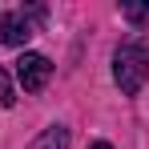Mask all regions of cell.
<instances>
[{"instance_id": "6da1fadb", "label": "cell", "mask_w": 149, "mask_h": 149, "mask_svg": "<svg viewBox=\"0 0 149 149\" xmlns=\"http://www.w3.org/2000/svg\"><path fill=\"white\" fill-rule=\"evenodd\" d=\"M113 77L121 85L125 97H137L149 81V45L145 40H121V49L113 52Z\"/></svg>"}, {"instance_id": "7a4b0ae2", "label": "cell", "mask_w": 149, "mask_h": 149, "mask_svg": "<svg viewBox=\"0 0 149 149\" xmlns=\"http://www.w3.org/2000/svg\"><path fill=\"white\" fill-rule=\"evenodd\" d=\"M45 16V8L40 4H32V8H16V12H0V45H8V49H24L28 40H32V32L36 24L32 20H40Z\"/></svg>"}, {"instance_id": "3957f363", "label": "cell", "mask_w": 149, "mask_h": 149, "mask_svg": "<svg viewBox=\"0 0 149 149\" xmlns=\"http://www.w3.org/2000/svg\"><path fill=\"white\" fill-rule=\"evenodd\" d=\"M49 77H52V61L49 56H40V52H20V61H16V81H20L24 93H40V89L49 85Z\"/></svg>"}, {"instance_id": "277c9868", "label": "cell", "mask_w": 149, "mask_h": 149, "mask_svg": "<svg viewBox=\"0 0 149 149\" xmlns=\"http://www.w3.org/2000/svg\"><path fill=\"white\" fill-rule=\"evenodd\" d=\"M28 149H69V129H65V125H49Z\"/></svg>"}, {"instance_id": "5b68a950", "label": "cell", "mask_w": 149, "mask_h": 149, "mask_svg": "<svg viewBox=\"0 0 149 149\" xmlns=\"http://www.w3.org/2000/svg\"><path fill=\"white\" fill-rule=\"evenodd\" d=\"M121 20L133 28H149V4H121Z\"/></svg>"}, {"instance_id": "8992f818", "label": "cell", "mask_w": 149, "mask_h": 149, "mask_svg": "<svg viewBox=\"0 0 149 149\" xmlns=\"http://www.w3.org/2000/svg\"><path fill=\"white\" fill-rule=\"evenodd\" d=\"M0 105H4V109H12V105H16V89H12L8 69H0Z\"/></svg>"}, {"instance_id": "52a82bcc", "label": "cell", "mask_w": 149, "mask_h": 149, "mask_svg": "<svg viewBox=\"0 0 149 149\" xmlns=\"http://www.w3.org/2000/svg\"><path fill=\"white\" fill-rule=\"evenodd\" d=\"M89 149H113V145H109V141H93Z\"/></svg>"}]
</instances>
